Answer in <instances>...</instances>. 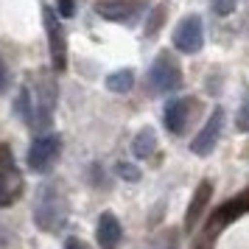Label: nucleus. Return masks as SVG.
Here are the masks:
<instances>
[{
  "label": "nucleus",
  "instance_id": "17",
  "mask_svg": "<svg viewBox=\"0 0 249 249\" xmlns=\"http://www.w3.org/2000/svg\"><path fill=\"white\" fill-rule=\"evenodd\" d=\"M238 132H249V87H244V98L238 107V118H235Z\"/></svg>",
  "mask_w": 249,
  "mask_h": 249
},
{
  "label": "nucleus",
  "instance_id": "20",
  "mask_svg": "<svg viewBox=\"0 0 249 249\" xmlns=\"http://www.w3.org/2000/svg\"><path fill=\"white\" fill-rule=\"evenodd\" d=\"M162 17H165V6H157V12H151L148 17V25H146V34H157L160 28H162Z\"/></svg>",
  "mask_w": 249,
  "mask_h": 249
},
{
  "label": "nucleus",
  "instance_id": "16",
  "mask_svg": "<svg viewBox=\"0 0 249 249\" xmlns=\"http://www.w3.org/2000/svg\"><path fill=\"white\" fill-rule=\"evenodd\" d=\"M135 87V73L129 68H124V70H115V73H109L107 76V90H112V92H118V95H124V92H129Z\"/></svg>",
  "mask_w": 249,
  "mask_h": 249
},
{
  "label": "nucleus",
  "instance_id": "12",
  "mask_svg": "<svg viewBox=\"0 0 249 249\" xmlns=\"http://www.w3.org/2000/svg\"><path fill=\"white\" fill-rule=\"evenodd\" d=\"M244 213H249V193H241V196H235V199H230V202L221 204L213 213V218H210V230L227 227L230 221H235L238 215H244Z\"/></svg>",
  "mask_w": 249,
  "mask_h": 249
},
{
  "label": "nucleus",
  "instance_id": "11",
  "mask_svg": "<svg viewBox=\"0 0 249 249\" xmlns=\"http://www.w3.org/2000/svg\"><path fill=\"white\" fill-rule=\"evenodd\" d=\"M53 109H56V84L51 79H42L39 87V98H36V124L39 129H48L53 121Z\"/></svg>",
  "mask_w": 249,
  "mask_h": 249
},
{
  "label": "nucleus",
  "instance_id": "13",
  "mask_svg": "<svg viewBox=\"0 0 249 249\" xmlns=\"http://www.w3.org/2000/svg\"><path fill=\"white\" fill-rule=\"evenodd\" d=\"M210 196H213V182L202 179L199 182V188H196V193H193L191 204H188V213H185V230H193V227H196V221L202 218L204 207H207V202H210Z\"/></svg>",
  "mask_w": 249,
  "mask_h": 249
},
{
  "label": "nucleus",
  "instance_id": "4",
  "mask_svg": "<svg viewBox=\"0 0 249 249\" xmlns=\"http://www.w3.org/2000/svg\"><path fill=\"white\" fill-rule=\"evenodd\" d=\"M62 17L56 14V9L51 6H42V23H45V34H48V48H51V65L53 70L68 68V36H65V28L59 23Z\"/></svg>",
  "mask_w": 249,
  "mask_h": 249
},
{
  "label": "nucleus",
  "instance_id": "6",
  "mask_svg": "<svg viewBox=\"0 0 249 249\" xmlns=\"http://www.w3.org/2000/svg\"><path fill=\"white\" fill-rule=\"evenodd\" d=\"M174 45L179 53H199L204 45V23L199 14L182 17L174 28Z\"/></svg>",
  "mask_w": 249,
  "mask_h": 249
},
{
  "label": "nucleus",
  "instance_id": "3",
  "mask_svg": "<svg viewBox=\"0 0 249 249\" xmlns=\"http://www.w3.org/2000/svg\"><path fill=\"white\" fill-rule=\"evenodd\" d=\"M23 174L14 162V154L12 148L6 143H0V207H9L14 204L20 196H23Z\"/></svg>",
  "mask_w": 249,
  "mask_h": 249
},
{
  "label": "nucleus",
  "instance_id": "1",
  "mask_svg": "<svg viewBox=\"0 0 249 249\" xmlns=\"http://www.w3.org/2000/svg\"><path fill=\"white\" fill-rule=\"evenodd\" d=\"M68 221V202L59 193V185H45L36 193L34 204V224L45 232H56Z\"/></svg>",
  "mask_w": 249,
  "mask_h": 249
},
{
  "label": "nucleus",
  "instance_id": "18",
  "mask_svg": "<svg viewBox=\"0 0 249 249\" xmlns=\"http://www.w3.org/2000/svg\"><path fill=\"white\" fill-rule=\"evenodd\" d=\"M118 177H121V179H126V182H137L140 179V177H143V174H140V168H137V165H132V162H118Z\"/></svg>",
  "mask_w": 249,
  "mask_h": 249
},
{
  "label": "nucleus",
  "instance_id": "21",
  "mask_svg": "<svg viewBox=\"0 0 249 249\" xmlns=\"http://www.w3.org/2000/svg\"><path fill=\"white\" fill-rule=\"evenodd\" d=\"M56 14L59 17H73L76 14V0H56Z\"/></svg>",
  "mask_w": 249,
  "mask_h": 249
},
{
  "label": "nucleus",
  "instance_id": "10",
  "mask_svg": "<svg viewBox=\"0 0 249 249\" xmlns=\"http://www.w3.org/2000/svg\"><path fill=\"white\" fill-rule=\"evenodd\" d=\"M188 118H191V98H171L165 104L162 121H165V129L171 135H182L188 126Z\"/></svg>",
  "mask_w": 249,
  "mask_h": 249
},
{
  "label": "nucleus",
  "instance_id": "8",
  "mask_svg": "<svg viewBox=\"0 0 249 249\" xmlns=\"http://www.w3.org/2000/svg\"><path fill=\"white\" fill-rule=\"evenodd\" d=\"M95 14L104 20H112V23H135L143 14V3H126V0H101L95 3Z\"/></svg>",
  "mask_w": 249,
  "mask_h": 249
},
{
  "label": "nucleus",
  "instance_id": "7",
  "mask_svg": "<svg viewBox=\"0 0 249 249\" xmlns=\"http://www.w3.org/2000/svg\"><path fill=\"white\" fill-rule=\"evenodd\" d=\"M221 129H224V109L221 107H215L210 118H207V124L199 129V135L191 140V151L196 157H207V154H213L215 143H218V137H221Z\"/></svg>",
  "mask_w": 249,
  "mask_h": 249
},
{
  "label": "nucleus",
  "instance_id": "19",
  "mask_svg": "<svg viewBox=\"0 0 249 249\" xmlns=\"http://www.w3.org/2000/svg\"><path fill=\"white\" fill-rule=\"evenodd\" d=\"M238 6V0H213L210 3V9H213L215 17H227V14H232Z\"/></svg>",
  "mask_w": 249,
  "mask_h": 249
},
{
  "label": "nucleus",
  "instance_id": "23",
  "mask_svg": "<svg viewBox=\"0 0 249 249\" xmlns=\"http://www.w3.org/2000/svg\"><path fill=\"white\" fill-rule=\"evenodd\" d=\"M9 90V68H6V62L0 59V95Z\"/></svg>",
  "mask_w": 249,
  "mask_h": 249
},
{
  "label": "nucleus",
  "instance_id": "9",
  "mask_svg": "<svg viewBox=\"0 0 249 249\" xmlns=\"http://www.w3.org/2000/svg\"><path fill=\"white\" fill-rule=\"evenodd\" d=\"M95 238L101 249H118L124 241V227L118 221L115 213H101L98 215V227H95Z\"/></svg>",
  "mask_w": 249,
  "mask_h": 249
},
{
  "label": "nucleus",
  "instance_id": "2",
  "mask_svg": "<svg viewBox=\"0 0 249 249\" xmlns=\"http://www.w3.org/2000/svg\"><path fill=\"white\" fill-rule=\"evenodd\" d=\"M148 87L157 95H168V92H177L182 87V68L168 51L157 53V59L151 62V68H148Z\"/></svg>",
  "mask_w": 249,
  "mask_h": 249
},
{
  "label": "nucleus",
  "instance_id": "14",
  "mask_svg": "<svg viewBox=\"0 0 249 249\" xmlns=\"http://www.w3.org/2000/svg\"><path fill=\"white\" fill-rule=\"evenodd\" d=\"M14 115L25 126L36 124V107H34V98H31V90L28 87H20V92H17V98H14Z\"/></svg>",
  "mask_w": 249,
  "mask_h": 249
},
{
  "label": "nucleus",
  "instance_id": "5",
  "mask_svg": "<svg viewBox=\"0 0 249 249\" xmlns=\"http://www.w3.org/2000/svg\"><path fill=\"white\" fill-rule=\"evenodd\" d=\"M59 154H62V135H56V132L39 135L28 148V168L36 174H45L56 165Z\"/></svg>",
  "mask_w": 249,
  "mask_h": 249
},
{
  "label": "nucleus",
  "instance_id": "15",
  "mask_svg": "<svg viewBox=\"0 0 249 249\" xmlns=\"http://www.w3.org/2000/svg\"><path fill=\"white\" fill-rule=\"evenodd\" d=\"M154 148H157V132L154 129H140L135 135V140H132V154H135L137 160H146L154 154Z\"/></svg>",
  "mask_w": 249,
  "mask_h": 249
},
{
  "label": "nucleus",
  "instance_id": "22",
  "mask_svg": "<svg viewBox=\"0 0 249 249\" xmlns=\"http://www.w3.org/2000/svg\"><path fill=\"white\" fill-rule=\"evenodd\" d=\"M151 249H179V244H177V238L174 235H162Z\"/></svg>",
  "mask_w": 249,
  "mask_h": 249
},
{
  "label": "nucleus",
  "instance_id": "24",
  "mask_svg": "<svg viewBox=\"0 0 249 249\" xmlns=\"http://www.w3.org/2000/svg\"><path fill=\"white\" fill-rule=\"evenodd\" d=\"M65 249H87V247L81 244L79 238H68V241H65Z\"/></svg>",
  "mask_w": 249,
  "mask_h": 249
}]
</instances>
